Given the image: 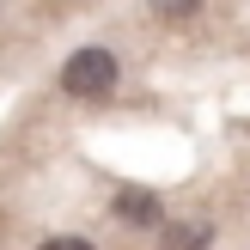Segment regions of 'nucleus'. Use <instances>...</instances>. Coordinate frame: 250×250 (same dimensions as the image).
Segmentation results:
<instances>
[{
  "mask_svg": "<svg viewBox=\"0 0 250 250\" xmlns=\"http://www.w3.org/2000/svg\"><path fill=\"white\" fill-rule=\"evenodd\" d=\"M116 55L110 49H73L67 61H61V85H67L73 98H104L110 85H116Z\"/></svg>",
  "mask_w": 250,
  "mask_h": 250,
  "instance_id": "1",
  "label": "nucleus"
},
{
  "mask_svg": "<svg viewBox=\"0 0 250 250\" xmlns=\"http://www.w3.org/2000/svg\"><path fill=\"white\" fill-rule=\"evenodd\" d=\"M116 214L128 220V226H159V220H165V208H159L153 189H122V195H116Z\"/></svg>",
  "mask_w": 250,
  "mask_h": 250,
  "instance_id": "2",
  "label": "nucleus"
},
{
  "mask_svg": "<svg viewBox=\"0 0 250 250\" xmlns=\"http://www.w3.org/2000/svg\"><path fill=\"white\" fill-rule=\"evenodd\" d=\"M153 12H159V24H189L202 12V0H153Z\"/></svg>",
  "mask_w": 250,
  "mask_h": 250,
  "instance_id": "3",
  "label": "nucleus"
}]
</instances>
